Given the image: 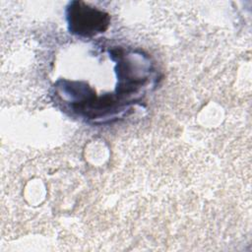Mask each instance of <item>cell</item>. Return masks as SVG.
<instances>
[{
  "instance_id": "1",
  "label": "cell",
  "mask_w": 252,
  "mask_h": 252,
  "mask_svg": "<svg viewBox=\"0 0 252 252\" xmlns=\"http://www.w3.org/2000/svg\"><path fill=\"white\" fill-rule=\"evenodd\" d=\"M108 20L107 14L83 2H73L68 8L70 31L80 35L90 36L103 32L108 26Z\"/></svg>"
}]
</instances>
